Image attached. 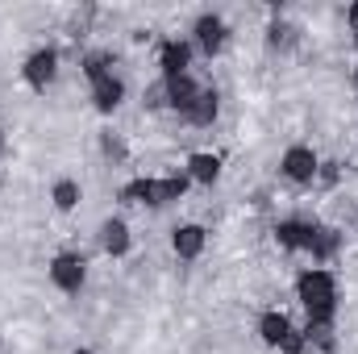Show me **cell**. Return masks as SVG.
I'll return each mask as SVG.
<instances>
[{
  "mask_svg": "<svg viewBox=\"0 0 358 354\" xmlns=\"http://www.w3.org/2000/svg\"><path fill=\"white\" fill-rule=\"evenodd\" d=\"M296 296H300V304L308 309V325H313V330H325V325L334 321L338 283H334V275H329V271H321V267L304 271V275L296 279Z\"/></svg>",
  "mask_w": 358,
  "mask_h": 354,
  "instance_id": "cell-1",
  "label": "cell"
},
{
  "mask_svg": "<svg viewBox=\"0 0 358 354\" xmlns=\"http://www.w3.org/2000/svg\"><path fill=\"white\" fill-rule=\"evenodd\" d=\"M283 176L292 179V183H313L317 171H321V159L308 150V146H287V155H283Z\"/></svg>",
  "mask_w": 358,
  "mask_h": 354,
  "instance_id": "cell-2",
  "label": "cell"
},
{
  "mask_svg": "<svg viewBox=\"0 0 358 354\" xmlns=\"http://www.w3.org/2000/svg\"><path fill=\"white\" fill-rule=\"evenodd\" d=\"M50 279H55L63 292H80L84 279H88V263H84L80 255H59V259L50 263Z\"/></svg>",
  "mask_w": 358,
  "mask_h": 354,
  "instance_id": "cell-3",
  "label": "cell"
},
{
  "mask_svg": "<svg viewBox=\"0 0 358 354\" xmlns=\"http://www.w3.org/2000/svg\"><path fill=\"white\" fill-rule=\"evenodd\" d=\"M55 71H59V55H55V50H34V55L25 59V84H29V88L42 92L55 80Z\"/></svg>",
  "mask_w": 358,
  "mask_h": 354,
  "instance_id": "cell-4",
  "label": "cell"
},
{
  "mask_svg": "<svg viewBox=\"0 0 358 354\" xmlns=\"http://www.w3.org/2000/svg\"><path fill=\"white\" fill-rule=\"evenodd\" d=\"M313 225L308 221H279L275 225V242L283 246V250H308L313 246Z\"/></svg>",
  "mask_w": 358,
  "mask_h": 354,
  "instance_id": "cell-5",
  "label": "cell"
},
{
  "mask_svg": "<svg viewBox=\"0 0 358 354\" xmlns=\"http://www.w3.org/2000/svg\"><path fill=\"white\" fill-rule=\"evenodd\" d=\"M196 42H200L204 55H217V50L225 46V21H221L217 13H204V17L196 21Z\"/></svg>",
  "mask_w": 358,
  "mask_h": 354,
  "instance_id": "cell-6",
  "label": "cell"
},
{
  "mask_svg": "<svg viewBox=\"0 0 358 354\" xmlns=\"http://www.w3.org/2000/svg\"><path fill=\"white\" fill-rule=\"evenodd\" d=\"M187 63H192V46H187V42H163V50H159L163 80H171V76H187Z\"/></svg>",
  "mask_w": 358,
  "mask_h": 354,
  "instance_id": "cell-7",
  "label": "cell"
},
{
  "mask_svg": "<svg viewBox=\"0 0 358 354\" xmlns=\"http://www.w3.org/2000/svg\"><path fill=\"white\" fill-rule=\"evenodd\" d=\"M100 246H104L113 259H121V255L129 250V225H125L121 217H108V221L100 225Z\"/></svg>",
  "mask_w": 358,
  "mask_h": 354,
  "instance_id": "cell-8",
  "label": "cell"
},
{
  "mask_svg": "<svg viewBox=\"0 0 358 354\" xmlns=\"http://www.w3.org/2000/svg\"><path fill=\"white\" fill-rule=\"evenodd\" d=\"M121 100H125V84H121L117 76H104V80L92 84V104H96L100 113H113Z\"/></svg>",
  "mask_w": 358,
  "mask_h": 354,
  "instance_id": "cell-9",
  "label": "cell"
},
{
  "mask_svg": "<svg viewBox=\"0 0 358 354\" xmlns=\"http://www.w3.org/2000/svg\"><path fill=\"white\" fill-rule=\"evenodd\" d=\"M217 113H221V96H217L213 88H200V96L192 100V108H187L183 117H187L192 125H213Z\"/></svg>",
  "mask_w": 358,
  "mask_h": 354,
  "instance_id": "cell-10",
  "label": "cell"
},
{
  "mask_svg": "<svg viewBox=\"0 0 358 354\" xmlns=\"http://www.w3.org/2000/svg\"><path fill=\"white\" fill-rule=\"evenodd\" d=\"M163 88H167V104L179 108V113H187L192 100L200 96V88L192 84V76H171V80H163Z\"/></svg>",
  "mask_w": 358,
  "mask_h": 354,
  "instance_id": "cell-11",
  "label": "cell"
},
{
  "mask_svg": "<svg viewBox=\"0 0 358 354\" xmlns=\"http://www.w3.org/2000/svg\"><path fill=\"white\" fill-rule=\"evenodd\" d=\"M171 246H176L179 259H200V250H204V229H200V225H179L176 234H171Z\"/></svg>",
  "mask_w": 358,
  "mask_h": 354,
  "instance_id": "cell-12",
  "label": "cell"
},
{
  "mask_svg": "<svg viewBox=\"0 0 358 354\" xmlns=\"http://www.w3.org/2000/svg\"><path fill=\"white\" fill-rule=\"evenodd\" d=\"M217 176H221V159L217 155H192L187 159V179H196V183H217Z\"/></svg>",
  "mask_w": 358,
  "mask_h": 354,
  "instance_id": "cell-13",
  "label": "cell"
},
{
  "mask_svg": "<svg viewBox=\"0 0 358 354\" xmlns=\"http://www.w3.org/2000/svg\"><path fill=\"white\" fill-rule=\"evenodd\" d=\"M259 334H263V342H267V346H283V338L292 334V321H287L283 313H263Z\"/></svg>",
  "mask_w": 358,
  "mask_h": 354,
  "instance_id": "cell-14",
  "label": "cell"
},
{
  "mask_svg": "<svg viewBox=\"0 0 358 354\" xmlns=\"http://www.w3.org/2000/svg\"><path fill=\"white\" fill-rule=\"evenodd\" d=\"M187 183H192L187 176H167V179H155V208H159V204H171V200H179V196L187 192Z\"/></svg>",
  "mask_w": 358,
  "mask_h": 354,
  "instance_id": "cell-15",
  "label": "cell"
},
{
  "mask_svg": "<svg viewBox=\"0 0 358 354\" xmlns=\"http://www.w3.org/2000/svg\"><path fill=\"white\" fill-rule=\"evenodd\" d=\"M50 200H55V208L71 213V208L80 204V183H76V179H59V183H55V192H50Z\"/></svg>",
  "mask_w": 358,
  "mask_h": 354,
  "instance_id": "cell-16",
  "label": "cell"
},
{
  "mask_svg": "<svg viewBox=\"0 0 358 354\" xmlns=\"http://www.w3.org/2000/svg\"><path fill=\"white\" fill-rule=\"evenodd\" d=\"M338 242H342V238H338V229H317V234H313V246H308V250H313V259H317V263H325V259H334Z\"/></svg>",
  "mask_w": 358,
  "mask_h": 354,
  "instance_id": "cell-17",
  "label": "cell"
},
{
  "mask_svg": "<svg viewBox=\"0 0 358 354\" xmlns=\"http://www.w3.org/2000/svg\"><path fill=\"white\" fill-rule=\"evenodd\" d=\"M121 196L134 204H155V179H134V183H125Z\"/></svg>",
  "mask_w": 358,
  "mask_h": 354,
  "instance_id": "cell-18",
  "label": "cell"
},
{
  "mask_svg": "<svg viewBox=\"0 0 358 354\" xmlns=\"http://www.w3.org/2000/svg\"><path fill=\"white\" fill-rule=\"evenodd\" d=\"M108 63H113V55H88L84 76H88L92 84H96V80H104V76H113V71H108Z\"/></svg>",
  "mask_w": 358,
  "mask_h": 354,
  "instance_id": "cell-19",
  "label": "cell"
},
{
  "mask_svg": "<svg viewBox=\"0 0 358 354\" xmlns=\"http://www.w3.org/2000/svg\"><path fill=\"white\" fill-rule=\"evenodd\" d=\"M304 346H308V338H304V334H296V330H292V334H287V338H283V346H279V351H283V354H300V351H304Z\"/></svg>",
  "mask_w": 358,
  "mask_h": 354,
  "instance_id": "cell-20",
  "label": "cell"
},
{
  "mask_svg": "<svg viewBox=\"0 0 358 354\" xmlns=\"http://www.w3.org/2000/svg\"><path fill=\"white\" fill-rule=\"evenodd\" d=\"M317 176L325 179V183H334V179H338V167H334V163H321V171H317Z\"/></svg>",
  "mask_w": 358,
  "mask_h": 354,
  "instance_id": "cell-21",
  "label": "cell"
},
{
  "mask_svg": "<svg viewBox=\"0 0 358 354\" xmlns=\"http://www.w3.org/2000/svg\"><path fill=\"white\" fill-rule=\"evenodd\" d=\"M350 25H355V29H358V4H355V8H350Z\"/></svg>",
  "mask_w": 358,
  "mask_h": 354,
  "instance_id": "cell-22",
  "label": "cell"
},
{
  "mask_svg": "<svg viewBox=\"0 0 358 354\" xmlns=\"http://www.w3.org/2000/svg\"><path fill=\"white\" fill-rule=\"evenodd\" d=\"M71 354H92V351H71Z\"/></svg>",
  "mask_w": 358,
  "mask_h": 354,
  "instance_id": "cell-23",
  "label": "cell"
},
{
  "mask_svg": "<svg viewBox=\"0 0 358 354\" xmlns=\"http://www.w3.org/2000/svg\"><path fill=\"white\" fill-rule=\"evenodd\" d=\"M355 34H358V29H355ZM355 42H358V38H355Z\"/></svg>",
  "mask_w": 358,
  "mask_h": 354,
  "instance_id": "cell-24",
  "label": "cell"
}]
</instances>
